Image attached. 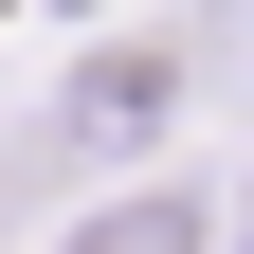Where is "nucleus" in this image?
<instances>
[{
	"mask_svg": "<svg viewBox=\"0 0 254 254\" xmlns=\"http://www.w3.org/2000/svg\"><path fill=\"white\" fill-rule=\"evenodd\" d=\"M164 91H182V55H109V73L73 91V127H91V145H145V127H164Z\"/></svg>",
	"mask_w": 254,
	"mask_h": 254,
	"instance_id": "nucleus-1",
	"label": "nucleus"
},
{
	"mask_svg": "<svg viewBox=\"0 0 254 254\" xmlns=\"http://www.w3.org/2000/svg\"><path fill=\"white\" fill-rule=\"evenodd\" d=\"M91 254H200V218L182 200H127V218H91Z\"/></svg>",
	"mask_w": 254,
	"mask_h": 254,
	"instance_id": "nucleus-2",
	"label": "nucleus"
}]
</instances>
